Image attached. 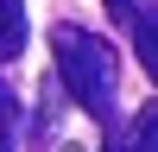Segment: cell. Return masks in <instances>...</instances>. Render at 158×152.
Returning <instances> with one entry per match:
<instances>
[{"label":"cell","instance_id":"1","mask_svg":"<svg viewBox=\"0 0 158 152\" xmlns=\"http://www.w3.org/2000/svg\"><path fill=\"white\" fill-rule=\"evenodd\" d=\"M51 51H57V76H63V89L76 95V108H82V114H95L101 127H108V120H120V114H114L120 57H114V44H108V38L82 32V25H57V32H51Z\"/></svg>","mask_w":158,"mask_h":152},{"label":"cell","instance_id":"2","mask_svg":"<svg viewBox=\"0 0 158 152\" xmlns=\"http://www.w3.org/2000/svg\"><path fill=\"white\" fill-rule=\"evenodd\" d=\"M108 13L133 32V51H139V70H152V6L146 0H108Z\"/></svg>","mask_w":158,"mask_h":152},{"label":"cell","instance_id":"3","mask_svg":"<svg viewBox=\"0 0 158 152\" xmlns=\"http://www.w3.org/2000/svg\"><path fill=\"white\" fill-rule=\"evenodd\" d=\"M25 51V0H0V63Z\"/></svg>","mask_w":158,"mask_h":152},{"label":"cell","instance_id":"4","mask_svg":"<svg viewBox=\"0 0 158 152\" xmlns=\"http://www.w3.org/2000/svg\"><path fill=\"white\" fill-rule=\"evenodd\" d=\"M0 152H13V95L0 89Z\"/></svg>","mask_w":158,"mask_h":152}]
</instances>
